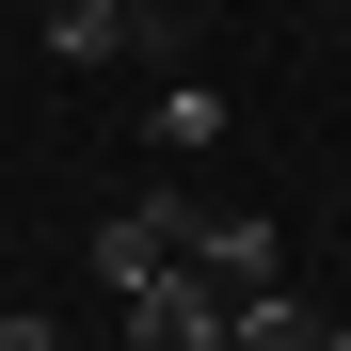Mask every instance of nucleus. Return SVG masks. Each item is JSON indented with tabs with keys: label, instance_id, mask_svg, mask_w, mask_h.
Segmentation results:
<instances>
[{
	"label": "nucleus",
	"instance_id": "f257e3e1",
	"mask_svg": "<svg viewBox=\"0 0 351 351\" xmlns=\"http://www.w3.org/2000/svg\"><path fill=\"white\" fill-rule=\"evenodd\" d=\"M176 271H192V287H223V319H240V304H271L287 240H271L256 208H192V240H176Z\"/></svg>",
	"mask_w": 351,
	"mask_h": 351
},
{
	"label": "nucleus",
	"instance_id": "f03ea898",
	"mask_svg": "<svg viewBox=\"0 0 351 351\" xmlns=\"http://www.w3.org/2000/svg\"><path fill=\"white\" fill-rule=\"evenodd\" d=\"M112 304H128V351H223V287H192V271H144Z\"/></svg>",
	"mask_w": 351,
	"mask_h": 351
},
{
	"label": "nucleus",
	"instance_id": "7ed1b4c3",
	"mask_svg": "<svg viewBox=\"0 0 351 351\" xmlns=\"http://www.w3.org/2000/svg\"><path fill=\"white\" fill-rule=\"evenodd\" d=\"M176 240H192V208H176V192H128V208L96 223V271H112V287H144V271H176Z\"/></svg>",
	"mask_w": 351,
	"mask_h": 351
},
{
	"label": "nucleus",
	"instance_id": "20e7f679",
	"mask_svg": "<svg viewBox=\"0 0 351 351\" xmlns=\"http://www.w3.org/2000/svg\"><path fill=\"white\" fill-rule=\"evenodd\" d=\"M48 48H64V64H112V48H128V0H48Z\"/></svg>",
	"mask_w": 351,
	"mask_h": 351
},
{
	"label": "nucleus",
	"instance_id": "39448f33",
	"mask_svg": "<svg viewBox=\"0 0 351 351\" xmlns=\"http://www.w3.org/2000/svg\"><path fill=\"white\" fill-rule=\"evenodd\" d=\"M335 319H304V304H287V287H271V304H240V319H223V351H319Z\"/></svg>",
	"mask_w": 351,
	"mask_h": 351
},
{
	"label": "nucleus",
	"instance_id": "423d86ee",
	"mask_svg": "<svg viewBox=\"0 0 351 351\" xmlns=\"http://www.w3.org/2000/svg\"><path fill=\"white\" fill-rule=\"evenodd\" d=\"M160 144H176V160H192V144H223V96H208V80H176V96H160Z\"/></svg>",
	"mask_w": 351,
	"mask_h": 351
},
{
	"label": "nucleus",
	"instance_id": "0eeeda50",
	"mask_svg": "<svg viewBox=\"0 0 351 351\" xmlns=\"http://www.w3.org/2000/svg\"><path fill=\"white\" fill-rule=\"evenodd\" d=\"M0 351H64V319L48 304H0Z\"/></svg>",
	"mask_w": 351,
	"mask_h": 351
},
{
	"label": "nucleus",
	"instance_id": "6e6552de",
	"mask_svg": "<svg viewBox=\"0 0 351 351\" xmlns=\"http://www.w3.org/2000/svg\"><path fill=\"white\" fill-rule=\"evenodd\" d=\"M144 16H176V0H128V32H144Z\"/></svg>",
	"mask_w": 351,
	"mask_h": 351
},
{
	"label": "nucleus",
	"instance_id": "1a4fd4ad",
	"mask_svg": "<svg viewBox=\"0 0 351 351\" xmlns=\"http://www.w3.org/2000/svg\"><path fill=\"white\" fill-rule=\"evenodd\" d=\"M319 351H351V319H335V335H319Z\"/></svg>",
	"mask_w": 351,
	"mask_h": 351
}]
</instances>
